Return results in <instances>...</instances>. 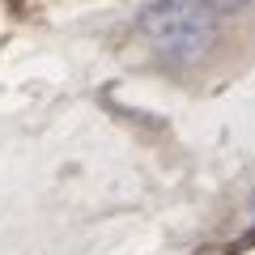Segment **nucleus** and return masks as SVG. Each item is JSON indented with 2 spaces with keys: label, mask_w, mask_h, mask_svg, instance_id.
I'll use <instances>...</instances> for the list:
<instances>
[{
  "label": "nucleus",
  "mask_w": 255,
  "mask_h": 255,
  "mask_svg": "<svg viewBox=\"0 0 255 255\" xmlns=\"http://www.w3.org/2000/svg\"><path fill=\"white\" fill-rule=\"evenodd\" d=\"M213 9L204 0H149L140 13V34L174 60H196L213 43Z\"/></svg>",
  "instance_id": "obj_1"
},
{
  "label": "nucleus",
  "mask_w": 255,
  "mask_h": 255,
  "mask_svg": "<svg viewBox=\"0 0 255 255\" xmlns=\"http://www.w3.org/2000/svg\"><path fill=\"white\" fill-rule=\"evenodd\" d=\"M209 9H243V4H255V0H204Z\"/></svg>",
  "instance_id": "obj_2"
},
{
  "label": "nucleus",
  "mask_w": 255,
  "mask_h": 255,
  "mask_svg": "<svg viewBox=\"0 0 255 255\" xmlns=\"http://www.w3.org/2000/svg\"><path fill=\"white\" fill-rule=\"evenodd\" d=\"M251 204H255V196H251Z\"/></svg>",
  "instance_id": "obj_3"
}]
</instances>
